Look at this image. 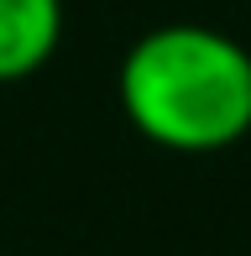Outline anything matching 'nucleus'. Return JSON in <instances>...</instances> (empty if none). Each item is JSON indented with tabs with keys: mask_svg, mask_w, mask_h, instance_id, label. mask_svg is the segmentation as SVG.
<instances>
[{
	"mask_svg": "<svg viewBox=\"0 0 251 256\" xmlns=\"http://www.w3.org/2000/svg\"><path fill=\"white\" fill-rule=\"evenodd\" d=\"M120 110L168 152H225L251 131V48L194 21L146 32L120 63Z\"/></svg>",
	"mask_w": 251,
	"mask_h": 256,
	"instance_id": "f257e3e1",
	"label": "nucleus"
},
{
	"mask_svg": "<svg viewBox=\"0 0 251 256\" xmlns=\"http://www.w3.org/2000/svg\"><path fill=\"white\" fill-rule=\"evenodd\" d=\"M63 42V0H0V84H21Z\"/></svg>",
	"mask_w": 251,
	"mask_h": 256,
	"instance_id": "f03ea898",
	"label": "nucleus"
}]
</instances>
